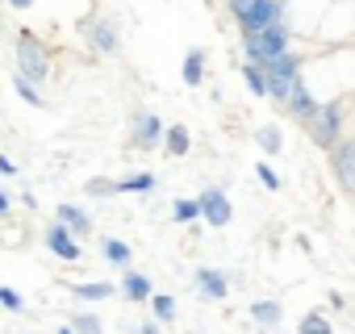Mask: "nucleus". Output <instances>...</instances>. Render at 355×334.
I'll use <instances>...</instances> for the list:
<instances>
[{"label": "nucleus", "instance_id": "obj_1", "mask_svg": "<svg viewBox=\"0 0 355 334\" xmlns=\"http://www.w3.org/2000/svg\"><path fill=\"white\" fill-rule=\"evenodd\" d=\"M243 51L247 59H259V63H272L276 55L288 51V30L276 21V26H263V30H243Z\"/></svg>", "mask_w": 355, "mask_h": 334}, {"label": "nucleus", "instance_id": "obj_2", "mask_svg": "<svg viewBox=\"0 0 355 334\" xmlns=\"http://www.w3.org/2000/svg\"><path fill=\"white\" fill-rule=\"evenodd\" d=\"M230 13L243 30H263L284 17V0H230Z\"/></svg>", "mask_w": 355, "mask_h": 334}, {"label": "nucleus", "instance_id": "obj_3", "mask_svg": "<svg viewBox=\"0 0 355 334\" xmlns=\"http://www.w3.org/2000/svg\"><path fill=\"white\" fill-rule=\"evenodd\" d=\"M263 71H268V92H272V100H284V105H288L293 84L301 80V59H297L293 51H284V55H276L272 63H263Z\"/></svg>", "mask_w": 355, "mask_h": 334}, {"label": "nucleus", "instance_id": "obj_4", "mask_svg": "<svg viewBox=\"0 0 355 334\" xmlns=\"http://www.w3.org/2000/svg\"><path fill=\"white\" fill-rule=\"evenodd\" d=\"M17 71H21V76H30L34 84H42V80L51 76V55L42 51V42H38L30 30H21V34H17Z\"/></svg>", "mask_w": 355, "mask_h": 334}, {"label": "nucleus", "instance_id": "obj_5", "mask_svg": "<svg viewBox=\"0 0 355 334\" xmlns=\"http://www.w3.org/2000/svg\"><path fill=\"white\" fill-rule=\"evenodd\" d=\"M309 130H313V138H318L322 146H334V142L343 138V109H338V105H322L318 117L309 121Z\"/></svg>", "mask_w": 355, "mask_h": 334}, {"label": "nucleus", "instance_id": "obj_6", "mask_svg": "<svg viewBox=\"0 0 355 334\" xmlns=\"http://www.w3.org/2000/svg\"><path fill=\"white\" fill-rule=\"evenodd\" d=\"M42 243H46L51 255H59V259H67V263L80 259V243H76V230H71L67 222H55V226L42 234Z\"/></svg>", "mask_w": 355, "mask_h": 334}, {"label": "nucleus", "instance_id": "obj_7", "mask_svg": "<svg viewBox=\"0 0 355 334\" xmlns=\"http://www.w3.org/2000/svg\"><path fill=\"white\" fill-rule=\"evenodd\" d=\"M201 218L209 222V226H230V218H234V205H230V197L222 193V188H205L201 193Z\"/></svg>", "mask_w": 355, "mask_h": 334}, {"label": "nucleus", "instance_id": "obj_8", "mask_svg": "<svg viewBox=\"0 0 355 334\" xmlns=\"http://www.w3.org/2000/svg\"><path fill=\"white\" fill-rule=\"evenodd\" d=\"M334 176L347 193H355V142H334Z\"/></svg>", "mask_w": 355, "mask_h": 334}, {"label": "nucleus", "instance_id": "obj_9", "mask_svg": "<svg viewBox=\"0 0 355 334\" xmlns=\"http://www.w3.org/2000/svg\"><path fill=\"white\" fill-rule=\"evenodd\" d=\"M159 138H167V134H163V121H159L155 113H138V117H134V146L155 150Z\"/></svg>", "mask_w": 355, "mask_h": 334}, {"label": "nucleus", "instance_id": "obj_10", "mask_svg": "<svg viewBox=\"0 0 355 334\" xmlns=\"http://www.w3.org/2000/svg\"><path fill=\"white\" fill-rule=\"evenodd\" d=\"M288 109H293V117H297V121H305V125H309V121L318 117V109H322V105H318V100H313V92L305 88V80H297V84H293V96H288Z\"/></svg>", "mask_w": 355, "mask_h": 334}, {"label": "nucleus", "instance_id": "obj_11", "mask_svg": "<svg viewBox=\"0 0 355 334\" xmlns=\"http://www.w3.org/2000/svg\"><path fill=\"white\" fill-rule=\"evenodd\" d=\"M197 292L209 297V301H226V292H230L226 272H218V267H201V272H197Z\"/></svg>", "mask_w": 355, "mask_h": 334}, {"label": "nucleus", "instance_id": "obj_12", "mask_svg": "<svg viewBox=\"0 0 355 334\" xmlns=\"http://www.w3.org/2000/svg\"><path fill=\"white\" fill-rule=\"evenodd\" d=\"M88 38H92V46H96L101 55H117V30H113L109 21H92V26H88Z\"/></svg>", "mask_w": 355, "mask_h": 334}, {"label": "nucleus", "instance_id": "obj_13", "mask_svg": "<svg viewBox=\"0 0 355 334\" xmlns=\"http://www.w3.org/2000/svg\"><path fill=\"white\" fill-rule=\"evenodd\" d=\"M121 292L142 305V301H150V280L142 272H121Z\"/></svg>", "mask_w": 355, "mask_h": 334}, {"label": "nucleus", "instance_id": "obj_14", "mask_svg": "<svg viewBox=\"0 0 355 334\" xmlns=\"http://www.w3.org/2000/svg\"><path fill=\"white\" fill-rule=\"evenodd\" d=\"M243 80H247V88H251L255 96H272V92H268V71H263L259 59H247V63H243Z\"/></svg>", "mask_w": 355, "mask_h": 334}, {"label": "nucleus", "instance_id": "obj_15", "mask_svg": "<svg viewBox=\"0 0 355 334\" xmlns=\"http://www.w3.org/2000/svg\"><path fill=\"white\" fill-rule=\"evenodd\" d=\"M201 80H205V55H201V51H189V55H184V84L197 88Z\"/></svg>", "mask_w": 355, "mask_h": 334}, {"label": "nucleus", "instance_id": "obj_16", "mask_svg": "<svg viewBox=\"0 0 355 334\" xmlns=\"http://www.w3.org/2000/svg\"><path fill=\"white\" fill-rule=\"evenodd\" d=\"M59 222H67L76 234H88V230H92V218H88L84 209H76V205H59Z\"/></svg>", "mask_w": 355, "mask_h": 334}, {"label": "nucleus", "instance_id": "obj_17", "mask_svg": "<svg viewBox=\"0 0 355 334\" xmlns=\"http://www.w3.org/2000/svg\"><path fill=\"white\" fill-rule=\"evenodd\" d=\"M71 297L76 301H105V297H113V284H71Z\"/></svg>", "mask_w": 355, "mask_h": 334}, {"label": "nucleus", "instance_id": "obj_18", "mask_svg": "<svg viewBox=\"0 0 355 334\" xmlns=\"http://www.w3.org/2000/svg\"><path fill=\"white\" fill-rule=\"evenodd\" d=\"M189 146H193V138L184 125H167V155H189Z\"/></svg>", "mask_w": 355, "mask_h": 334}, {"label": "nucleus", "instance_id": "obj_19", "mask_svg": "<svg viewBox=\"0 0 355 334\" xmlns=\"http://www.w3.org/2000/svg\"><path fill=\"white\" fill-rule=\"evenodd\" d=\"M13 88H17V96H21L26 105H42V92H38V84H34L30 76L17 71V76H13Z\"/></svg>", "mask_w": 355, "mask_h": 334}, {"label": "nucleus", "instance_id": "obj_20", "mask_svg": "<svg viewBox=\"0 0 355 334\" xmlns=\"http://www.w3.org/2000/svg\"><path fill=\"white\" fill-rule=\"evenodd\" d=\"M101 251H105V259H109V263H117V267H125V263H130V247H125L121 238H105V243H101Z\"/></svg>", "mask_w": 355, "mask_h": 334}, {"label": "nucleus", "instance_id": "obj_21", "mask_svg": "<svg viewBox=\"0 0 355 334\" xmlns=\"http://www.w3.org/2000/svg\"><path fill=\"white\" fill-rule=\"evenodd\" d=\"M251 317L263 322V326H276V322H280V305H276V301H255V305H251Z\"/></svg>", "mask_w": 355, "mask_h": 334}, {"label": "nucleus", "instance_id": "obj_22", "mask_svg": "<svg viewBox=\"0 0 355 334\" xmlns=\"http://www.w3.org/2000/svg\"><path fill=\"white\" fill-rule=\"evenodd\" d=\"M171 213H175V222H197V218H201V197H197V201H175Z\"/></svg>", "mask_w": 355, "mask_h": 334}, {"label": "nucleus", "instance_id": "obj_23", "mask_svg": "<svg viewBox=\"0 0 355 334\" xmlns=\"http://www.w3.org/2000/svg\"><path fill=\"white\" fill-rule=\"evenodd\" d=\"M150 305H155V317H159L163 326H171V317H175V301H171V297H150Z\"/></svg>", "mask_w": 355, "mask_h": 334}, {"label": "nucleus", "instance_id": "obj_24", "mask_svg": "<svg viewBox=\"0 0 355 334\" xmlns=\"http://www.w3.org/2000/svg\"><path fill=\"white\" fill-rule=\"evenodd\" d=\"M255 142H259L268 155H276V150H280V130H276V125H268V130H259V134H255Z\"/></svg>", "mask_w": 355, "mask_h": 334}, {"label": "nucleus", "instance_id": "obj_25", "mask_svg": "<svg viewBox=\"0 0 355 334\" xmlns=\"http://www.w3.org/2000/svg\"><path fill=\"white\" fill-rule=\"evenodd\" d=\"M146 188H155L150 176H125V180L117 184V193H146Z\"/></svg>", "mask_w": 355, "mask_h": 334}, {"label": "nucleus", "instance_id": "obj_26", "mask_svg": "<svg viewBox=\"0 0 355 334\" xmlns=\"http://www.w3.org/2000/svg\"><path fill=\"white\" fill-rule=\"evenodd\" d=\"M0 305H5L9 313H21V309H26V301H21L17 288H0Z\"/></svg>", "mask_w": 355, "mask_h": 334}, {"label": "nucleus", "instance_id": "obj_27", "mask_svg": "<svg viewBox=\"0 0 355 334\" xmlns=\"http://www.w3.org/2000/svg\"><path fill=\"white\" fill-rule=\"evenodd\" d=\"M255 176H259V184H263L268 193H276V188H280V176L272 172V167H268V163H259V167H255Z\"/></svg>", "mask_w": 355, "mask_h": 334}, {"label": "nucleus", "instance_id": "obj_28", "mask_svg": "<svg viewBox=\"0 0 355 334\" xmlns=\"http://www.w3.org/2000/svg\"><path fill=\"white\" fill-rule=\"evenodd\" d=\"M71 326H76V330H84V334H92V330H101V317H96V313H76V317H71Z\"/></svg>", "mask_w": 355, "mask_h": 334}, {"label": "nucleus", "instance_id": "obj_29", "mask_svg": "<svg viewBox=\"0 0 355 334\" xmlns=\"http://www.w3.org/2000/svg\"><path fill=\"white\" fill-rule=\"evenodd\" d=\"M301 330H330V322H326L322 313H305V317H301Z\"/></svg>", "mask_w": 355, "mask_h": 334}, {"label": "nucleus", "instance_id": "obj_30", "mask_svg": "<svg viewBox=\"0 0 355 334\" xmlns=\"http://www.w3.org/2000/svg\"><path fill=\"white\" fill-rule=\"evenodd\" d=\"M88 193H92V197H105V193H117V184H109V180H88Z\"/></svg>", "mask_w": 355, "mask_h": 334}, {"label": "nucleus", "instance_id": "obj_31", "mask_svg": "<svg viewBox=\"0 0 355 334\" xmlns=\"http://www.w3.org/2000/svg\"><path fill=\"white\" fill-rule=\"evenodd\" d=\"M9 5H13V9H30V5H34V0H9Z\"/></svg>", "mask_w": 355, "mask_h": 334}]
</instances>
